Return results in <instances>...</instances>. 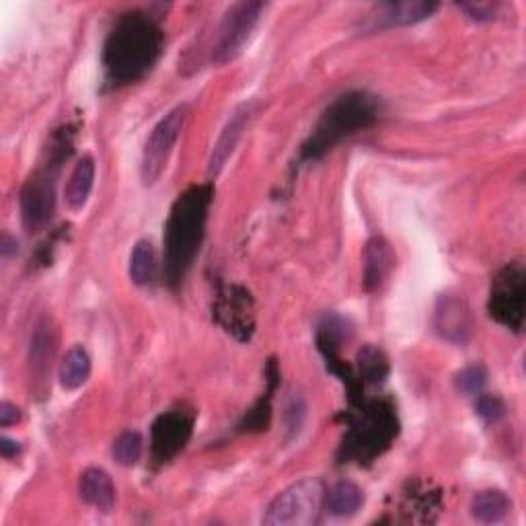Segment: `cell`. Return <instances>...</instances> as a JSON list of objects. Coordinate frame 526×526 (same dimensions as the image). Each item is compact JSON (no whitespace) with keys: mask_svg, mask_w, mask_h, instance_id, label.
Instances as JSON below:
<instances>
[{"mask_svg":"<svg viewBox=\"0 0 526 526\" xmlns=\"http://www.w3.org/2000/svg\"><path fill=\"white\" fill-rule=\"evenodd\" d=\"M165 35L159 23L140 11L122 15L103 48L107 81L116 87L142 81L163 54Z\"/></svg>","mask_w":526,"mask_h":526,"instance_id":"1","label":"cell"},{"mask_svg":"<svg viewBox=\"0 0 526 526\" xmlns=\"http://www.w3.org/2000/svg\"><path fill=\"white\" fill-rule=\"evenodd\" d=\"M214 200L210 183L192 185L171 206L165 222V276L171 286L183 282L200 253L208 212Z\"/></svg>","mask_w":526,"mask_h":526,"instance_id":"2","label":"cell"},{"mask_svg":"<svg viewBox=\"0 0 526 526\" xmlns=\"http://www.w3.org/2000/svg\"><path fill=\"white\" fill-rule=\"evenodd\" d=\"M381 105L377 97L362 91L335 99L317 122L311 138L303 146V159H319L344 138L370 128L379 120Z\"/></svg>","mask_w":526,"mask_h":526,"instance_id":"3","label":"cell"},{"mask_svg":"<svg viewBox=\"0 0 526 526\" xmlns=\"http://www.w3.org/2000/svg\"><path fill=\"white\" fill-rule=\"evenodd\" d=\"M356 409L348 416V432L342 444L344 461L370 463L381 457L399 432L391 403L379 399H352Z\"/></svg>","mask_w":526,"mask_h":526,"instance_id":"4","label":"cell"},{"mask_svg":"<svg viewBox=\"0 0 526 526\" xmlns=\"http://www.w3.org/2000/svg\"><path fill=\"white\" fill-rule=\"evenodd\" d=\"M325 502V485L317 477L292 483L268 506L263 524L268 526H311L319 520Z\"/></svg>","mask_w":526,"mask_h":526,"instance_id":"5","label":"cell"},{"mask_svg":"<svg viewBox=\"0 0 526 526\" xmlns=\"http://www.w3.org/2000/svg\"><path fill=\"white\" fill-rule=\"evenodd\" d=\"M185 120H187V105H177L146 138L142 150V163H140V177L146 187L155 185L165 173L173 148L185 126Z\"/></svg>","mask_w":526,"mask_h":526,"instance_id":"6","label":"cell"},{"mask_svg":"<svg viewBox=\"0 0 526 526\" xmlns=\"http://www.w3.org/2000/svg\"><path fill=\"white\" fill-rule=\"evenodd\" d=\"M524 307H526V274L518 263H510V266L502 268L496 274L487 309H490L492 319H496L500 325L512 331H522Z\"/></svg>","mask_w":526,"mask_h":526,"instance_id":"7","label":"cell"},{"mask_svg":"<svg viewBox=\"0 0 526 526\" xmlns=\"http://www.w3.org/2000/svg\"><path fill=\"white\" fill-rule=\"evenodd\" d=\"M266 9L263 3H253V0H245V3L233 5L218 27V37L212 50V60L216 64H227L235 60L245 44L249 42V37L253 35L261 13Z\"/></svg>","mask_w":526,"mask_h":526,"instance_id":"8","label":"cell"},{"mask_svg":"<svg viewBox=\"0 0 526 526\" xmlns=\"http://www.w3.org/2000/svg\"><path fill=\"white\" fill-rule=\"evenodd\" d=\"M194 420V411L183 407L161 413L150 430V450L157 463L165 465L181 453L192 438Z\"/></svg>","mask_w":526,"mask_h":526,"instance_id":"9","label":"cell"},{"mask_svg":"<svg viewBox=\"0 0 526 526\" xmlns=\"http://www.w3.org/2000/svg\"><path fill=\"white\" fill-rule=\"evenodd\" d=\"M214 319L224 331L237 337L239 342H249L255 331V307L251 294L241 286H224L214 303Z\"/></svg>","mask_w":526,"mask_h":526,"instance_id":"10","label":"cell"},{"mask_svg":"<svg viewBox=\"0 0 526 526\" xmlns=\"http://www.w3.org/2000/svg\"><path fill=\"white\" fill-rule=\"evenodd\" d=\"M56 212V185L50 171L33 173L21 190V218L29 233L46 229Z\"/></svg>","mask_w":526,"mask_h":526,"instance_id":"11","label":"cell"},{"mask_svg":"<svg viewBox=\"0 0 526 526\" xmlns=\"http://www.w3.org/2000/svg\"><path fill=\"white\" fill-rule=\"evenodd\" d=\"M434 327L446 342L465 344L473 333V317L465 298L459 294H442L434 311Z\"/></svg>","mask_w":526,"mask_h":526,"instance_id":"12","label":"cell"},{"mask_svg":"<svg viewBox=\"0 0 526 526\" xmlns=\"http://www.w3.org/2000/svg\"><path fill=\"white\" fill-rule=\"evenodd\" d=\"M253 114H255V103H245V105H241L239 109L233 111L231 120L227 122V126H224V130L220 132V136H218V140L214 144L212 157H210V163H208L210 175L216 177L222 171V167L227 165V161L233 157L235 148H237L239 140L243 138V132L247 130Z\"/></svg>","mask_w":526,"mask_h":526,"instance_id":"13","label":"cell"},{"mask_svg":"<svg viewBox=\"0 0 526 526\" xmlns=\"http://www.w3.org/2000/svg\"><path fill=\"white\" fill-rule=\"evenodd\" d=\"M395 266V255L391 245L383 237H374L366 243L364 249V272H362V284L368 292L377 290L389 272Z\"/></svg>","mask_w":526,"mask_h":526,"instance_id":"14","label":"cell"},{"mask_svg":"<svg viewBox=\"0 0 526 526\" xmlns=\"http://www.w3.org/2000/svg\"><path fill=\"white\" fill-rule=\"evenodd\" d=\"M79 494L89 506L97 508L99 512H111L116 506V485L111 481L109 473L99 467H89L81 473Z\"/></svg>","mask_w":526,"mask_h":526,"instance_id":"15","label":"cell"},{"mask_svg":"<svg viewBox=\"0 0 526 526\" xmlns=\"http://www.w3.org/2000/svg\"><path fill=\"white\" fill-rule=\"evenodd\" d=\"M54 354H56V331L48 321H42L35 327V333L31 337V352H29L31 381H46L48 372L52 368Z\"/></svg>","mask_w":526,"mask_h":526,"instance_id":"16","label":"cell"},{"mask_svg":"<svg viewBox=\"0 0 526 526\" xmlns=\"http://www.w3.org/2000/svg\"><path fill=\"white\" fill-rule=\"evenodd\" d=\"M438 9L436 3L428 0H409V3H391L379 7V15L374 17L379 27H397V25H413L428 19Z\"/></svg>","mask_w":526,"mask_h":526,"instance_id":"17","label":"cell"},{"mask_svg":"<svg viewBox=\"0 0 526 526\" xmlns=\"http://www.w3.org/2000/svg\"><path fill=\"white\" fill-rule=\"evenodd\" d=\"M93 183H95V161L93 157L87 155L77 163V167H74V171L66 181L64 202L72 212L81 210L87 204L93 192Z\"/></svg>","mask_w":526,"mask_h":526,"instance_id":"18","label":"cell"},{"mask_svg":"<svg viewBox=\"0 0 526 526\" xmlns=\"http://www.w3.org/2000/svg\"><path fill=\"white\" fill-rule=\"evenodd\" d=\"M91 377V356L83 346H74L66 352L60 364V385L66 391L81 389Z\"/></svg>","mask_w":526,"mask_h":526,"instance_id":"19","label":"cell"},{"mask_svg":"<svg viewBox=\"0 0 526 526\" xmlns=\"http://www.w3.org/2000/svg\"><path fill=\"white\" fill-rule=\"evenodd\" d=\"M362 504H364V494L352 481H340L337 485H333V490L327 496V510L331 516L337 518L356 514Z\"/></svg>","mask_w":526,"mask_h":526,"instance_id":"20","label":"cell"},{"mask_svg":"<svg viewBox=\"0 0 526 526\" xmlns=\"http://www.w3.org/2000/svg\"><path fill=\"white\" fill-rule=\"evenodd\" d=\"M510 506L512 504L504 492H498V490L481 492L471 502V516L485 524L500 522L510 512Z\"/></svg>","mask_w":526,"mask_h":526,"instance_id":"21","label":"cell"},{"mask_svg":"<svg viewBox=\"0 0 526 526\" xmlns=\"http://www.w3.org/2000/svg\"><path fill=\"white\" fill-rule=\"evenodd\" d=\"M157 255L150 241H138L130 255V278L138 286H146L155 280Z\"/></svg>","mask_w":526,"mask_h":526,"instance_id":"22","label":"cell"},{"mask_svg":"<svg viewBox=\"0 0 526 526\" xmlns=\"http://www.w3.org/2000/svg\"><path fill=\"white\" fill-rule=\"evenodd\" d=\"M358 368L360 379H364L366 383H381L389 374V360L379 348L366 346L358 354Z\"/></svg>","mask_w":526,"mask_h":526,"instance_id":"23","label":"cell"},{"mask_svg":"<svg viewBox=\"0 0 526 526\" xmlns=\"http://www.w3.org/2000/svg\"><path fill=\"white\" fill-rule=\"evenodd\" d=\"M142 448H144V442H142V436L134 430H128L124 434H120L114 442V448H111V455H114V459L122 465V467H132L140 461L142 457Z\"/></svg>","mask_w":526,"mask_h":526,"instance_id":"24","label":"cell"},{"mask_svg":"<svg viewBox=\"0 0 526 526\" xmlns=\"http://www.w3.org/2000/svg\"><path fill=\"white\" fill-rule=\"evenodd\" d=\"M487 383V370L483 364L467 366L457 374V389L465 395H479Z\"/></svg>","mask_w":526,"mask_h":526,"instance_id":"25","label":"cell"},{"mask_svg":"<svg viewBox=\"0 0 526 526\" xmlns=\"http://www.w3.org/2000/svg\"><path fill=\"white\" fill-rule=\"evenodd\" d=\"M475 409L485 422H498L506 413V405L498 395H479Z\"/></svg>","mask_w":526,"mask_h":526,"instance_id":"26","label":"cell"},{"mask_svg":"<svg viewBox=\"0 0 526 526\" xmlns=\"http://www.w3.org/2000/svg\"><path fill=\"white\" fill-rule=\"evenodd\" d=\"M305 403L300 397H292L288 407H286V418H292V422H288V430L294 434L300 430V426H303V420H305Z\"/></svg>","mask_w":526,"mask_h":526,"instance_id":"27","label":"cell"},{"mask_svg":"<svg viewBox=\"0 0 526 526\" xmlns=\"http://www.w3.org/2000/svg\"><path fill=\"white\" fill-rule=\"evenodd\" d=\"M461 9L467 11L475 21H490L494 19L498 5H461Z\"/></svg>","mask_w":526,"mask_h":526,"instance_id":"28","label":"cell"},{"mask_svg":"<svg viewBox=\"0 0 526 526\" xmlns=\"http://www.w3.org/2000/svg\"><path fill=\"white\" fill-rule=\"evenodd\" d=\"M21 420V413H19V407L9 403V401H3L0 403V426L3 428H9L13 424H17Z\"/></svg>","mask_w":526,"mask_h":526,"instance_id":"29","label":"cell"},{"mask_svg":"<svg viewBox=\"0 0 526 526\" xmlns=\"http://www.w3.org/2000/svg\"><path fill=\"white\" fill-rule=\"evenodd\" d=\"M0 453H3L5 459H13V457H17L21 453V446H19L17 440H11V438L5 436L3 440H0Z\"/></svg>","mask_w":526,"mask_h":526,"instance_id":"30","label":"cell"}]
</instances>
